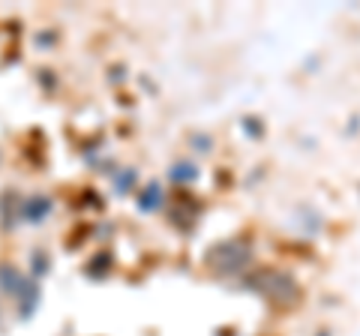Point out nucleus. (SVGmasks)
<instances>
[{"instance_id":"f257e3e1","label":"nucleus","mask_w":360,"mask_h":336,"mask_svg":"<svg viewBox=\"0 0 360 336\" xmlns=\"http://www.w3.org/2000/svg\"><path fill=\"white\" fill-rule=\"evenodd\" d=\"M0 288H4L6 295L15 300V304H18V312H21L25 318L30 316L33 306H37V300H39V288L33 285L30 279L21 276L15 267H9V264L0 267Z\"/></svg>"},{"instance_id":"20e7f679","label":"nucleus","mask_w":360,"mask_h":336,"mask_svg":"<svg viewBox=\"0 0 360 336\" xmlns=\"http://www.w3.org/2000/svg\"><path fill=\"white\" fill-rule=\"evenodd\" d=\"M49 210H51V201L39 195V198H30L27 205H25V217H27L30 222H42V217L49 214Z\"/></svg>"},{"instance_id":"423d86ee","label":"nucleus","mask_w":360,"mask_h":336,"mask_svg":"<svg viewBox=\"0 0 360 336\" xmlns=\"http://www.w3.org/2000/svg\"><path fill=\"white\" fill-rule=\"evenodd\" d=\"M174 181H195V168L193 165H177L172 172Z\"/></svg>"},{"instance_id":"f03ea898","label":"nucleus","mask_w":360,"mask_h":336,"mask_svg":"<svg viewBox=\"0 0 360 336\" xmlns=\"http://www.w3.org/2000/svg\"><path fill=\"white\" fill-rule=\"evenodd\" d=\"M252 252L250 246L240 243V240H225V243H217L213 250L207 252V264L213 267L217 273H238L250 264Z\"/></svg>"},{"instance_id":"7ed1b4c3","label":"nucleus","mask_w":360,"mask_h":336,"mask_svg":"<svg viewBox=\"0 0 360 336\" xmlns=\"http://www.w3.org/2000/svg\"><path fill=\"white\" fill-rule=\"evenodd\" d=\"M250 285L258 288L262 295L279 300V304H291V300H297V295H300L297 283L283 271H258L255 276H250Z\"/></svg>"},{"instance_id":"39448f33","label":"nucleus","mask_w":360,"mask_h":336,"mask_svg":"<svg viewBox=\"0 0 360 336\" xmlns=\"http://www.w3.org/2000/svg\"><path fill=\"white\" fill-rule=\"evenodd\" d=\"M139 205H141V210H156L162 205V189L156 183H150L148 189H144V195L139 198Z\"/></svg>"}]
</instances>
